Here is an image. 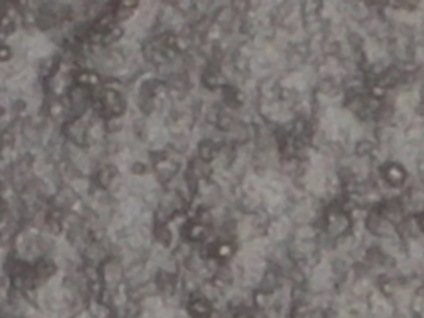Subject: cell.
I'll return each mask as SVG.
<instances>
[{"instance_id": "1", "label": "cell", "mask_w": 424, "mask_h": 318, "mask_svg": "<svg viewBox=\"0 0 424 318\" xmlns=\"http://www.w3.org/2000/svg\"><path fill=\"white\" fill-rule=\"evenodd\" d=\"M190 314L196 318H208L210 315V306L206 300H198L194 304H190Z\"/></svg>"}]
</instances>
